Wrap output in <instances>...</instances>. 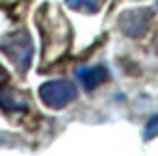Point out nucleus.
<instances>
[{"label": "nucleus", "mask_w": 158, "mask_h": 156, "mask_svg": "<svg viewBox=\"0 0 158 156\" xmlns=\"http://www.w3.org/2000/svg\"><path fill=\"white\" fill-rule=\"evenodd\" d=\"M0 48H2V52L13 61V65L20 72L28 70V65L33 61V41H31L28 33L18 31V33L5 37L2 41H0Z\"/></svg>", "instance_id": "nucleus-1"}, {"label": "nucleus", "mask_w": 158, "mask_h": 156, "mask_svg": "<svg viewBox=\"0 0 158 156\" xmlns=\"http://www.w3.org/2000/svg\"><path fill=\"white\" fill-rule=\"evenodd\" d=\"M78 95L76 87L69 80H50L39 87V98L50 108H65Z\"/></svg>", "instance_id": "nucleus-2"}, {"label": "nucleus", "mask_w": 158, "mask_h": 156, "mask_svg": "<svg viewBox=\"0 0 158 156\" xmlns=\"http://www.w3.org/2000/svg\"><path fill=\"white\" fill-rule=\"evenodd\" d=\"M149 20H152V9H134V11H126L119 18V26L128 37H143Z\"/></svg>", "instance_id": "nucleus-3"}, {"label": "nucleus", "mask_w": 158, "mask_h": 156, "mask_svg": "<svg viewBox=\"0 0 158 156\" xmlns=\"http://www.w3.org/2000/svg\"><path fill=\"white\" fill-rule=\"evenodd\" d=\"M76 76H78L80 85H82L87 91H93V89H98V87L108 78V72H106L102 65H93V67H78V70H76Z\"/></svg>", "instance_id": "nucleus-4"}, {"label": "nucleus", "mask_w": 158, "mask_h": 156, "mask_svg": "<svg viewBox=\"0 0 158 156\" xmlns=\"http://www.w3.org/2000/svg\"><path fill=\"white\" fill-rule=\"evenodd\" d=\"M0 106L5 111H26L28 102L18 93V91H0Z\"/></svg>", "instance_id": "nucleus-5"}, {"label": "nucleus", "mask_w": 158, "mask_h": 156, "mask_svg": "<svg viewBox=\"0 0 158 156\" xmlns=\"http://www.w3.org/2000/svg\"><path fill=\"white\" fill-rule=\"evenodd\" d=\"M100 0H67V5L72 9H78V11H87V13H95L100 7H98Z\"/></svg>", "instance_id": "nucleus-6"}, {"label": "nucleus", "mask_w": 158, "mask_h": 156, "mask_svg": "<svg viewBox=\"0 0 158 156\" xmlns=\"http://www.w3.org/2000/svg\"><path fill=\"white\" fill-rule=\"evenodd\" d=\"M156 132H158V115H156V117H152V119L147 121L145 132H143V139H152Z\"/></svg>", "instance_id": "nucleus-7"}, {"label": "nucleus", "mask_w": 158, "mask_h": 156, "mask_svg": "<svg viewBox=\"0 0 158 156\" xmlns=\"http://www.w3.org/2000/svg\"><path fill=\"white\" fill-rule=\"evenodd\" d=\"M5 80H7V74H5L2 67H0V82H5Z\"/></svg>", "instance_id": "nucleus-8"}]
</instances>
